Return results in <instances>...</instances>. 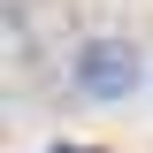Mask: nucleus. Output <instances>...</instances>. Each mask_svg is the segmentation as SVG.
<instances>
[{"mask_svg":"<svg viewBox=\"0 0 153 153\" xmlns=\"http://www.w3.org/2000/svg\"><path fill=\"white\" fill-rule=\"evenodd\" d=\"M54 153H76V146H54Z\"/></svg>","mask_w":153,"mask_h":153,"instance_id":"obj_2","label":"nucleus"},{"mask_svg":"<svg viewBox=\"0 0 153 153\" xmlns=\"http://www.w3.org/2000/svg\"><path fill=\"white\" fill-rule=\"evenodd\" d=\"M76 84H84L92 100H123L138 84V54L123 46V38H92V46L76 54Z\"/></svg>","mask_w":153,"mask_h":153,"instance_id":"obj_1","label":"nucleus"}]
</instances>
